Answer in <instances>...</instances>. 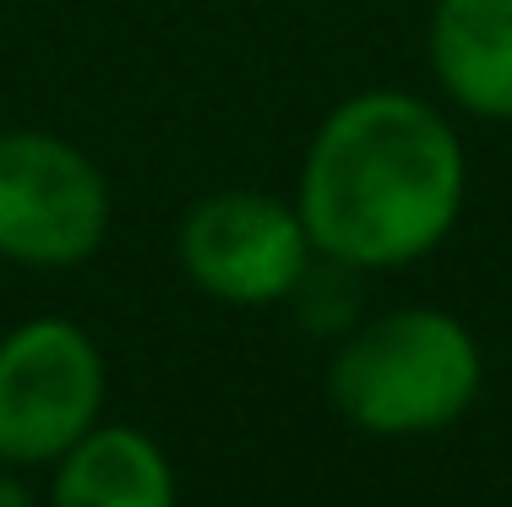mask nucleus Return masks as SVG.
I'll list each match as a JSON object with an SVG mask.
<instances>
[{
  "label": "nucleus",
  "instance_id": "obj_1",
  "mask_svg": "<svg viewBox=\"0 0 512 507\" xmlns=\"http://www.w3.org/2000/svg\"><path fill=\"white\" fill-rule=\"evenodd\" d=\"M469 153L453 120L404 88H365L316 126L295 208L322 262L355 273L409 268L453 235Z\"/></svg>",
  "mask_w": 512,
  "mask_h": 507
},
{
  "label": "nucleus",
  "instance_id": "obj_2",
  "mask_svg": "<svg viewBox=\"0 0 512 507\" xmlns=\"http://www.w3.org/2000/svg\"><path fill=\"white\" fill-rule=\"evenodd\" d=\"M322 388L333 415L365 437H431L474 409L485 349L453 311L393 306L338 333Z\"/></svg>",
  "mask_w": 512,
  "mask_h": 507
},
{
  "label": "nucleus",
  "instance_id": "obj_3",
  "mask_svg": "<svg viewBox=\"0 0 512 507\" xmlns=\"http://www.w3.org/2000/svg\"><path fill=\"white\" fill-rule=\"evenodd\" d=\"M104 355L71 317H28L0 338V464L50 469L99 426Z\"/></svg>",
  "mask_w": 512,
  "mask_h": 507
},
{
  "label": "nucleus",
  "instance_id": "obj_4",
  "mask_svg": "<svg viewBox=\"0 0 512 507\" xmlns=\"http://www.w3.org/2000/svg\"><path fill=\"white\" fill-rule=\"evenodd\" d=\"M115 197L104 169L55 131H0V262L82 268L99 257Z\"/></svg>",
  "mask_w": 512,
  "mask_h": 507
},
{
  "label": "nucleus",
  "instance_id": "obj_5",
  "mask_svg": "<svg viewBox=\"0 0 512 507\" xmlns=\"http://www.w3.org/2000/svg\"><path fill=\"white\" fill-rule=\"evenodd\" d=\"M180 273L218 306H278L295 300L316 268L300 208L273 191L229 186L202 197L175 229Z\"/></svg>",
  "mask_w": 512,
  "mask_h": 507
},
{
  "label": "nucleus",
  "instance_id": "obj_6",
  "mask_svg": "<svg viewBox=\"0 0 512 507\" xmlns=\"http://www.w3.org/2000/svg\"><path fill=\"white\" fill-rule=\"evenodd\" d=\"M425 55L463 115L512 126V0H436Z\"/></svg>",
  "mask_w": 512,
  "mask_h": 507
},
{
  "label": "nucleus",
  "instance_id": "obj_7",
  "mask_svg": "<svg viewBox=\"0 0 512 507\" xmlns=\"http://www.w3.org/2000/svg\"><path fill=\"white\" fill-rule=\"evenodd\" d=\"M44 507H180L175 469L142 426H93L50 464Z\"/></svg>",
  "mask_w": 512,
  "mask_h": 507
},
{
  "label": "nucleus",
  "instance_id": "obj_8",
  "mask_svg": "<svg viewBox=\"0 0 512 507\" xmlns=\"http://www.w3.org/2000/svg\"><path fill=\"white\" fill-rule=\"evenodd\" d=\"M0 507H44V497L22 480V469L0 464Z\"/></svg>",
  "mask_w": 512,
  "mask_h": 507
}]
</instances>
